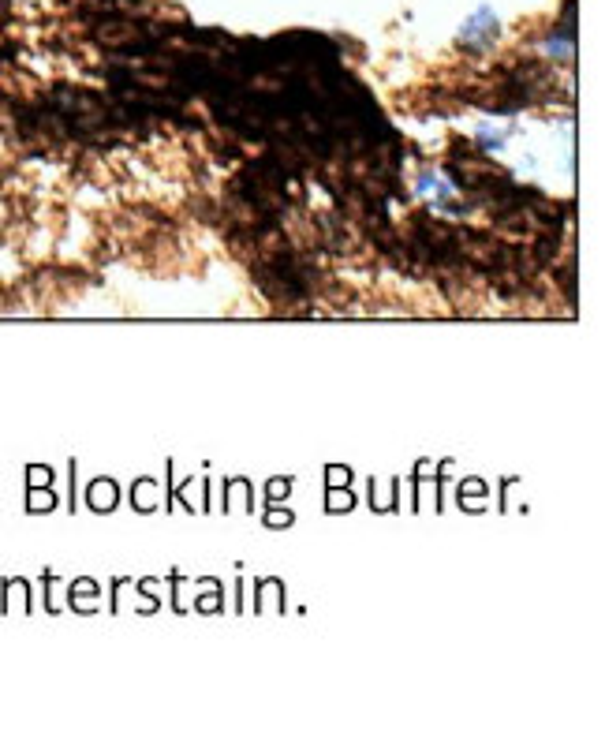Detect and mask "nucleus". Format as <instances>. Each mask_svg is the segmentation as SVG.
I'll return each mask as SVG.
<instances>
[{
  "label": "nucleus",
  "instance_id": "obj_1",
  "mask_svg": "<svg viewBox=\"0 0 605 744\" xmlns=\"http://www.w3.org/2000/svg\"><path fill=\"white\" fill-rule=\"evenodd\" d=\"M497 30H501V23H497V15L490 12V8H479V12L471 15L464 23V30H460V38H464L467 45H490L493 38H497Z\"/></svg>",
  "mask_w": 605,
  "mask_h": 744
}]
</instances>
